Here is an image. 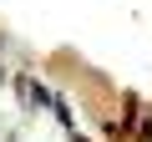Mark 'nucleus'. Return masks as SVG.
<instances>
[]
</instances>
